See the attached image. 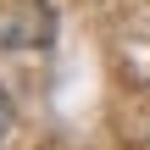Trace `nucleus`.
<instances>
[{
	"label": "nucleus",
	"instance_id": "f257e3e1",
	"mask_svg": "<svg viewBox=\"0 0 150 150\" xmlns=\"http://www.w3.org/2000/svg\"><path fill=\"white\" fill-rule=\"evenodd\" d=\"M56 39L50 0H0V50H45Z\"/></svg>",
	"mask_w": 150,
	"mask_h": 150
},
{
	"label": "nucleus",
	"instance_id": "f03ea898",
	"mask_svg": "<svg viewBox=\"0 0 150 150\" xmlns=\"http://www.w3.org/2000/svg\"><path fill=\"white\" fill-rule=\"evenodd\" d=\"M11 134H17V106L6 100V89H0V150L11 145Z\"/></svg>",
	"mask_w": 150,
	"mask_h": 150
}]
</instances>
